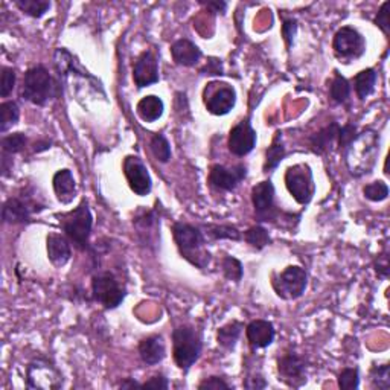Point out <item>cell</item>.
<instances>
[{
	"instance_id": "25",
	"label": "cell",
	"mask_w": 390,
	"mask_h": 390,
	"mask_svg": "<svg viewBox=\"0 0 390 390\" xmlns=\"http://www.w3.org/2000/svg\"><path fill=\"white\" fill-rule=\"evenodd\" d=\"M135 224L137 228V233L142 238V243L146 244H153L158 241L159 238V229H160V223L158 220V217H155L154 212H142V215L136 217Z\"/></svg>"
},
{
	"instance_id": "7",
	"label": "cell",
	"mask_w": 390,
	"mask_h": 390,
	"mask_svg": "<svg viewBox=\"0 0 390 390\" xmlns=\"http://www.w3.org/2000/svg\"><path fill=\"white\" fill-rule=\"evenodd\" d=\"M285 186L299 205H310V201L313 200L316 194V183L310 165L298 163V165L288 168L285 173Z\"/></svg>"
},
{
	"instance_id": "21",
	"label": "cell",
	"mask_w": 390,
	"mask_h": 390,
	"mask_svg": "<svg viewBox=\"0 0 390 390\" xmlns=\"http://www.w3.org/2000/svg\"><path fill=\"white\" fill-rule=\"evenodd\" d=\"M171 56L176 61V65L183 67H192L201 60V51L195 43L188 38H180L171 46Z\"/></svg>"
},
{
	"instance_id": "43",
	"label": "cell",
	"mask_w": 390,
	"mask_h": 390,
	"mask_svg": "<svg viewBox=\"0 0 390 390\" xmlns=\"http://www.w3.org/2000/svg\"><path fill=\"white\" fill-rule=\"evenodd\" d=\"M357 127L355 126H350V124H348V126L345 127H340L339 130V136H337V144H339V148L343 151L345 148L353 142V140L357 137Z\"/></svg>"
},
{
	"instance_id": "32",
	"label": "cell",
	"mask_w": 390,
	"mask_h": 390,
	"mask_svg": "<svg viewBox=\"0 0 390 390\" xmlns=\"http://www.w3.org/2000/svg\"><path fill=\"white\" fill-rule=\"evenodd\" d=\"M15 6H17L22 12L29 15V17L40 19L49 11L51 2H48V0H17Z\"/></svg>"
},
{
	"instance_id": "18",
	"label": "cell",
	"mask_w": 390,
	"mask_h": 390,
	"mask_svg": "<svg viewBox=\"0 0 390 390\" xmlns=\"http://www.w3.org/2000/svg\"><path fill=\"white\" fill-rule=\"evenodd\" d=\"M255 145H256V131L253 130L252 124L248 119L241 121L230 130L228 146L232 154L238 155V158H244V155L253 151Z\"/></svg>"
},
{
	"instance_id": "33",
	"label": "cell",
	"mask_w": 390,
	"mask_h": 390,
	"mask_svg": "<svg viewBox=\"0 0 390 390\" xmlns=\"http://www.w3.org/2000/svg\"><path fill=\"white\" fill-rule=\"evenodd\" d=\"M244 239L247 241V244H251L256 251H262L264 247H267L270 244V235L269 232L265 230L262 226H253V228L248 229L244 233Z\"/></svg>"
},
{
	"instance_id": "51",
	"label": "cell",
	"mask_w": 390,
	"mask_h": 390,
	"mask_svg": "<svg viewBox=\"0 0 390 390\" xmlns=\"http://www.w3.org/2000/svg\"><path fill=\"white\" fill-rule=\"evenodd\" d=\"M49 146H51V142H38V144H35L34 151H35V153H40V151H43V150H48Z\"/></svg>"
},
{
	"instance_id": "39",
	"label": "cell",
	"mask_w": 390,
	"mask_h": 390,
	"mask_svg": "<svg viewBox=\"0 0 390 390\" xmlns=\"http://www.w3.org/2000/svg\"><path fill=\"white\" fill-rule=\"evenodd\" d=\"M363 194L364 197L371 201H383L389 195V186L383 180H377L366 185L363 188Z\"/></svg>"
},
{
	"instance_id": "42",
	"label": "cell",
	"mask_w": 390,
	"mask_h": 390,
	"mask_svg": "<svg viewBox=\"0 0 390 390\" xmlns=\"http://www.w3.org/2000/svg\"><path fill=\"white\" fill-rule=\"evenodd\" d=\"M373 23L383 31L386 35H389L390 33V2H384L381 5V8L378 10L375 19H373Z\"/></svg>"
},
{
	"instance_id": "44",
	"label": "cell",
	"mask_w": 390,
	"mask_h": 390,
	"mask_svg": "<svg viewBox=\"0 0 390 390\" xmlns=\"http://www.w3.org/2000/svg\"><path fill=\"white\" fill-rule=\"evenodd\" d=\"M296 31H298V22L294 19H287L284 17V23H282V37L287 43V48L290 49L293 40H294V35H296Z\"/></svg>"
},
{
	"instance_id": "9",
	"label": "cell",
	"mask_w": 390,
	"mask_h": 390,
	"mask_svg": "<svg viewBox=\"0 0 390 390\" xmlns=\"http://www.w3.org/2000/svg\"><path fill=\"white\" fill-rule=\"evenodd\" d=\"M332 49L340 61L350 63L366 52V40L355 28L343 26L334 35Z\"/></svg>"
},
{
	"instance_id": "24",
	"label": "cell",
	"mask_w": 390,
	"mask_h": 390,
	"mask_svg": "<svg viewBox=\"0 0 390 390\" xmlns=\"http://www.w3.org/2000/svg\"><path fill=\"white\" fill-rule=\"evenodd\" d=\"M340 126L337 122H332L330 126H326L321 131H317L316 135L310 137V145L313 148V151L317 154H325L331 151L332 145L337 142Z\"/></svg>"
},
{
	"instance_id": "3",
	"label": "cell",
	"mask_w": 390,
	"mask_h": 390,
	"mask_svg": "<svg viewBox=\"0 0 390 390\" xmlns=\"http://www.w3.org/2000/svg\"><path fill=\"white\" fill-rule=\"evenodd\" d=\"M201 349L200 334L191 325H182L173 331V355L178 369L188 372L200 358Z\"/></svg>"
},
{
	"instance_id": "48",
	"label": "cell",
	"mask_w": 390,
	"mask_h": 390,
	"mask_svg": "<svg viewBox=\"0 0 390 390\" xmlns=\"http://www.w3.org/2000/svg\"><path fill=\"white\" fill-rule=\"evenodd\" d=\"M244 387L246 389H251V390H258V389H265L267 387V381L261 377H256V378H247L244 381Z\"/></svg>"
},
{
	"instance_id": "47",
	"label": "cell",
	"mask_w": 390,
	"mask_h": 390,
	"mask_svg": "<svg viewBox=\"0 0 390 390\" xmlns=\"http://www.w3.org/2000/svg\"><path fill=\"white\" fill-rule=\"evenodd\" d=\"M206 72H207V75H224L221 60L212 58L210 61H207L205 69H201V74H206Z\"/></svg>"
},
{
	"instance_id": "29",
	"label": "cell",
	"mask_w": 390,
	"mask_h": 390,
	"mask_svg": "<svg viewBox=\"0 0 390 390\" xmlns=\"http://www.w3.org/2000/svg\"><path fill=\"white\" fill-rule=\"evenodd\" d=\"M330 96H331V99L334 101L335 104H341V105L348 104L349 96H350V85H349V81L346 80L345 76H341V75L337 74V72H335L334 80L331 81Z\"/></svg>"
},
{
	"instance_id": "35",
	"label": "cell",
	"mask_w": 390,
	"mask_h": 390,
	"mask_svg": "<svg viewBox=\"0 0 390 390\" xmlns=\"http://www.w3.org/2000/svg\"><path fill=\"white\" fill-rule=\"evenodd\" d=\"M151 153L154 154V158L162 163H167L171 159V145L168 142V139L163 135H154L151 137L150 142Z\"/></svg>"
},
{
	"instance_id": "31",
	"label": "cell",
	"mask_w": 390,
	"mask_h": 390,
	"mask_svg": "<svg viewBox=\"0 0 390 390\" xmlns=\"http://www.w3.org/2000/svg\"><path fill=\"white\" fill-rule=\"evenodd\" d=\"M285 158V146L280 144V135L278 133V136L273 140L271 146H269L267 153H265V163H264V173H270V171L275 169L280 162Z\"/></svg>"
},
{
	"instance_id": "2",
	"label": "cell",
	"mask_w": 390,
	"mask_h": 390,
	"mask_svg": "<svg viewBox=\"0 0 390 390\" xmlns=\"http://www.w3.org/2000/svg\"><path fill=\"white\" fill-rule=\"evenodd\" d=\"M173 235L182 258L198 269H206L210 261V255L206 251V239L203 232L192 224L178 221L173 226Z\"/></svg>"
},
{
	"instance_id": "1",
	"label": "cell",
	"mask_w": 390,
	"mask_h": 390,
	"mask_svg": "<svg viewBox=\"0 0 390 390\" xmlns=\"http://www.w3.org/2000/svg\"><path fill=\"white\" fill-rule=\"evenodd\" d=\"M380 151V136L375 131H363L350 142L343 153H345L346 165L353 176L369 174L375 165L377 154Z\"/></svg>"
},
{
	"instance_id": "8",
	"label": "cell",
	"mask_w": 390,
	"mask_h": 390,
	"mask_svg": "<svg viewBox=\"0 0 390 390\" xmlns=\"http://www.w3.org/2000/svg\"><path fill=\"white\" fill-rule=\"evenodd\" d=\"M271 285L280 299L294 300L305 293L308 275L299 265H290L279 275L271 276Z\"/></svg>"
},
{
	"instance_id": "14",
	"label": "cell",
	"mask_w": 390,
	"mask_h": 390,
	"mask_svg": "<svg viewBox=\"0 0 390 390\" xmlns=\"http://www.w3.org/2000/svg\"><path fill=\"white\" fill-rule=\"evenodd\" d=\"M124 174L128 182L130 189L139 197H145L151 192L153 182L151 176L148 173L145 163L137 155H127L124 159Z\"/></svg>"
},
{
	"instance_id": "19",
	"label": "cell",
	"mask_w": 390,
	"mask_h": 390,
	"mask_svg": "<svg viewBox=\"0 0 390 390\" xmlns=\"http://www.w3.org/2000/svg\"><path fill=\"white\" fill-rule=\"evenodd\" d=\"M247 340L253 349H262L270 346L275 340V326L269 321H253L246 328Z\"/></svg>"
},
{
	"instance_id": "30",
	"label": "cell",
	"mask_w": 390,
	"mask_h": 390,
	"mask_svg": "<svg viewBox=\"0 0 390 390\" xmlns=\"http://www.w3.org/2000/svg\"><path fill=\"white\" fill-rule=\"evenodd\" d=\"M20 118V108L14 101H5L0 105V131L6 133L12 126L17 124Z\"/></svg>"
},
{
	"instance_id": "4",
	"label": "cell",
	"mask_w": 390,
	"mask_h": 390,
	"mask_svg": "<svg viewBox=\"0 0 390 390\" xmlns=\"http://www.w3.org/2000/svg\"><path fill=\"white\" fill-rule=\"evenodd\" d=\"M61 228L66 233L70 243L80 251H85L89 247V238L93 226V217L89 209L87 201H83L74 210L61 215Z\"/></svg>"
},
{
	"instance_id": "13",
	"label": "cell",
	"mask_w": 390,
	"mask_h": 390,
	"mask_svg": "<svg viewBox=\"0 0 390 390\" xmlns=\"http://www.w3.org/2000/svg\"><path fill=\"white\" fill-rule=\"evenodd\" d=\"M252 203L255 207V215L262 223H273L282 214L275 205V186L270 180H264L253 186Z\"/></svg>"
},
{
	"instance_id": "50",
	"label": "cell",
	"mask_w": 390,
	"mask_h": 390,
	"mask_svg": "<svg viewBox=\"0 0 390 390\" xmlns=\"http://www.w3.org/2000/svg\"><path fill=\"white\" fill-rule=\"evenodd\" d=\"M119 387H121V389H135V387H137V389H142V384H139L137 381H135L133 378H127V380L121 381V383H119Z\"/></svg>"
},
{
	"instance_id": "49",
	"label": "cell",
	"mask_w": 390,
	"mask_h": 390,
	"mask_svg": "<svg viewBox=\"0 0 390 390\" xmlns=\"http://www.w3.org/2000/svg\"><path fill=\"white\" fill-rule=\"evenodd\" d=\"M200 3L205 5L207 10H210L212 12L224 14L226 10H228V3H226V2H205V0H201Z\"/></svg>"
},
{
	"instance_id": "23",
	"label": "cell",
	"mask_w": 390,
	"mask_h": 390,
	"mask_svg": "<svg viewBox=\"0 0 390 390\" xmlns=\"http://www.w3.org/2000/svg\"><path fill=\"white\" fill-rule=\"evenodd\" d=\"M52 186L58 201L63 203V205H69V203L75 198L76 182L70 169L57 171L56 176L52 178Z\"/></svg>"
},
{
	"instance_id": "26",
	"label": "cell",
	"mask_w": 390,
	"mask_h": 390,
	"mask_svg": "<svg viewBox=\"0 0 390 390\" xmlns=\"http://www.w3.org/2000/svg\"><path fill=\"white\" fill-rule=\"evenodd\" d=\"M163 110H165L163 101L155 95H148L142 98L136 105L137 116L144 122H155L158 119H160Z\"/></svg>"
},
{
	"instance_id": "12",
	"label": "cell",
	"mask_w": 390,
	"mask_h": 390,
	"mask_svg": "<svg viewBox=\"0 0 390 390\" xmlns=\"http://www.w3.org/2000/svg\"><path fill=\"white\" fill-rule=\"evenodd\" d=\"M44 206L38 203L33 195H20V197H11L5 201L2 209V218L8 224L28 223L31 217L43 210Z\"/></svg>"
},
{
	"instance_id": "46",
	"label": "cell",
	"mask_w": 390,
	"mask_h": 390,
	"mask_svg": "<svg viewBox=\"0 0 390 390\" xmlns=\"http://www.w3.org/2000/svg\"><path fill=\"white\" fill-rule=\"evenodd\" d=\"M198 389H214V390H220V389H230V386L226 383V381L220 377H209L205 381H201L198 384Z\"/></svg>"
},
{
	"instance_id": "36",
	"label": "cell",
	"mask_w": 390,
	"mask_h": 390,
	"mask_svg": "<svg viewBox=\"0 0 390 390\" xmlns=\"http://www.w3.org/2000/svg\"><path fill=\"white\" fill-rule=\"evenodd\" d=\"M221 270L226 279L233 280V282H239L243 279V264H241L237 258L233 256H224L221 261Z\"/></svg>"
},
{
	"instance_id": "11",
	"label": "cell",
	"mask_w": 390,
	"mask_h": 390,
	"mask_svg": "<svg viewBox=\"0 0 390 390\" xmlns=\"http://www.w3.org/2000/svg\"><path fill=\"white\" fill-rule=\"evenodd\" d=\"M209 113L215 116L228 115L237 104L235 89L224 83H210L203 93Z\"/></svg>"
},
{
	"instance_id": "10",
	"label": "cell",
	"mask_w": 390,
	"mask_h": 390,
	"mask_svg": "<svg viewBox=\"0 0 390 390\" xmlns=\"http://www.w3.org/2000/svg\"><path fill=\"white\" fill-rule=\"evenodd\" d=\"M63 386V375L46 358H35L26 369V387L52 390Z\"/></svg>"
},
{
	"instance_id": "22",
	"label": "cell",
	"mask_w": 390,
	"mask_h": 390,
	"mask_svg": "<svg viewBox=\"0 0 390 390\" xmlns=\"http://www.w3.org/2000/svg\"><path fill=\"white\" fill-rule=\"evenodd\" d=\"M139 355L148 366L159 364L167 355V348L162 335H150L139 343Z\"/></svg>"
},
{
	"instance_id": "17",
	"label": "cell",
	"mask_w": 390,
	"mask_h": 390,
	"mask_svg": "<svg viewBox=\"0 0 390 390\" xmlns=\"http://www.w3.org/2000/svg\"><path fill=\"white\" fill-rule=\"evenodd\" d=\"M247 176V167L239 163V165L228 168L223 165L210 167L209 171V183L215 189L220 191H233L237 186L244 180Z\"/></svg>"
},
{
	"instance_id": "34",
	"label": "cell",
	"mask_w": 390,
	"mask_h": 390,
	"mask_svg": "<svg viewBox=\"0 0 390 390\" xmlns=\"http://www.w3.org/2000/svg\"><path fill=\"white\" fill-rule=\"evenodd\" d=\"M205 228L207 230L206 233L212 239H233V241L241 239V232L237 228H233V226L207 224Z\"/></svg>"
},
{
	"instance_id": "20",
	"label": "cell",
	"mask_w": 390,
	"mask_h": 390,
	"mask_svg": "<svg viewBox=\"0 0 390 390\" xmlns=\"http://www.w3.org/2000/svg\"><path fill=\"white\" fill-rule=\"evenodd\" d=\"M46 248H48L49 261L56 267H63L72 256L69 238L60 235V233H49L48 238H46Z\"/></svg>"
},
{
	"instance_id": "16",
	"label": "cell",
	"mask_w": 390,
	"mask_h": 390,
	"mask_svg": "<svg viewBox=\"0 0 390 390\" xmlns=\"http://www.w3.org/2000/svg\"><path fill=\"white\" fill-rule=\"evenodd\" d=\"M133 80L137 89L148 87L159 81V61L153 51H144L133 65Z\"/></svg>"
},
{
	"instance_id": "41",
	"label": "cell",
	"mask_w": 390,
	"mask_h": 390,
	"mask_svg": "<svg viewBox=\"0 0 390 390\" xmlns=\"http://www.w3.org/2000/svg\"><path fill=\"white\" fill-rule=\"evenodd\" d=\"M15 80H17V76H15L14 69L2 67V81H0V95L2 98L10 96L15 85Z\"/></svg>"
},
{
	"instance_id": "6",
	"label": "cell",
	"mask_w": 390,
	"mask_h": 390,
	"mask_svg": "<svg viewBox=\"0 0 390 390\" xmlns=\"http://www.w3.org/2000/svg\"><path fill=\"white\" fill-rule=\"evenodd\" d=\"M92 296L105 310H115L126 299L127 290L113 273L99 271L92 278Z\"/></svg>"
},
{
	"instance_id": "45",
	"label": "cell",
	"mask_w": 390,
	"mask_h": 390,
	"mask_svg": "<svg viewBox=\"0 0 390 390\" xmlns=\"http://www.w3.org/2000/svg\"><path fill=\"white\" fill-rule=\"evenodd\" d=\"M169 387V381L165 375H162V373H159V375H154L153 378H150L148 381H145V383L142 384V389H168Z\"/></svg>"
},
{
	"instance_id": "38",
	"label": "cell",
	"mask_w": 390,
	"mask_h": 390,
	"mask_svg": "<svg viewBox=\"0 0 390 390\" xmlns=\"http://www.w3.org/2000/svg\"><path fill=\"white\" fill-rule=\"evenodd\" d=\"M371 383L372 387L387 390L390 387V375H389V366H373L371 369Z\"/></svg>"
},
{
	"instance_id": "15",
	"label": "cell",
	"mask_w": 390,
	"mask_h": 390,
	"mask_svg": "<svg viewBox=\"0 0 390 390\" xmlns=\"http://www.w3.org/2000/svg\"><path fill=\"white\" fill-rule=\"evenodd\" d=\"M305 371V358L296 353H287L278 360V372L280 377L279 380H282L284 383L291 387H300L303 383H307Z\"/></svg>"
},
{
	"instance_id": "27",
	"label": "cell",
	"mask_w": 390,
	"mask_h": 390,
	"mask_svg": "<svg viewBox=\"0 0 390 390\" xmlns=\"http://www.w3.org/2000/svg\"><path fill=\"white\" fill-rule=\"evenodd\" d=\"M377 78H378V75L375 72V69H366V70H362L360 74L355 75L354 87H355L357 96L362 101L369 98L373 93V90H375Z\"/></svg>"
},
{
	"instance_id": "5",
	"label": "cell",
	"mask_w": 390,
	"mask_h": 390,
	"mask_svg": "<svg viewBox=\"0 0 390 390\" xmlns=\"http://www.w3.org/2000/svg\"><path fill=\"white\" fill-rule=\"evenodd\" d=\"M56 85H53L49 70L44 66H34L26 70L23 76V85L20 95L23 99L34 105H46L53 98Z\"/></svg>"
},
{
	"instance_id": "28",
	"label": "cell",
	"mask_w": 390,
	"mask_h": 390,
	"mask_svg": "<svg viewBox=\"0 0 390 390\" xmlns=\"http://www.w3.org/2000/svg\"><path fill=\"white\" fill-rule=\"evenodd\" d=\"M244 330V325L238 322V321H233L228 325H224L223 328H220L217 332V340H218V345L221 348H224L226 350H232L235 348L237 341L239 339L241 332Z\"/></svg>"
},
{
	"instance_id": "40",
	"label": "cell",
	"mask_w": 390,
	"mask_h": 390,
	"mask_svg": "<svg viewBox=\"0 0 390 390\" xmlns=\"http://www.w3.org/2000/svg\"><path fill=\"white\" fill-rule=\"evenodd\" d=\"M339 386L343 390H355L360 386V373L357 368L343 369L339 375Z\"/></svg>"
},
{
	"instance_id": "37",
	"label": "cell",
	"mask_w": 390,
	"mask_h": 390,
	"mask_svg": "<svg viewBox=\"0 0 390 390\" xmlns=\"http://www.w3.org/2000/svg\"><path fill=\"white\" fill-rule=\"evenodd\" d=\"M26 144H28V137L23 135V133H14V135L2 137V151L10 155L17 154L25 150Z\"/></svg>"
}]
</instances>
